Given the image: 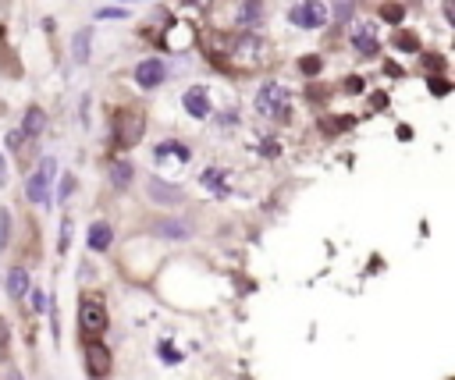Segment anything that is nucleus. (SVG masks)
Listing matches in <instances>:
<instances>
[{"label":"nucleus","mask_w":455,"mask_h":380,"mask_svg":"<svg viewBox=\"0 0 455 380\" xmlns=\"http://www.w3.org/2000/svg\"><path fill=\"white\" fill-rule=\"evenodd\" d=\"M257 111L271 118H288V89L281 82H264L257 93Z\"/></svg>","instance_id":"nucleus-1"},{"label":"nucleus","mask_w":455,"mask_h":380,"mask_svg":"<svg viewBox=\"0 0 455 380\" xmlns=\"http://www.w3.org/2000/svg\"><path fill=\"white\" fill-rule=\"evenodd\" d=\"M79 330L82 337H100L107 330V309L100 298H82L79 302Z\"/></svg>","instance_id":"nucleus-2"},{"label":"nucleus","mask_w":455,"mask_h":380,"mask_svg":"<svg viewBox=\"0 0 455 380\" xmlns=\"http://www.w3.org/2000/svg\"><path fill=\"white\" fill-rule=\"evenodd\" d=\"M54 171H57V164H54L50 157H43V160H40V171H36V174L29 178V185H26L29 203L43 206V203L50 199V181H54Z\"/></svg>","instance_id":"nucleus-3"},{"label":"nucleus","mask_w":455,"mask_h":380,"mask_svg":"<svg viewBox=\"0 0 455 380\" xmlns=\"http://www.w3.org/2000/svg\"><path fill=\"white\" fill-rule=\"evenodd\" d=\"M288 22L299 26V29H320L327 22V8L320 4V0H303V4H296L288 11Z\"/></svg>","instance_id":"nucleus-4"},{"label":"nucleus","mask_w":455,"mask_h":380,"mask_svg":"<svg viewBox=\"0 0 455 380\" xmlns=\"http://www.w3.org/2000/svg\"><path fill=\"white\" fill-rule=\"evenodd\" d=\"M142 132H146L142 118H135V114H128V111L114 118V146H121V150H132V146L142 139Z\"/></svg>","instance_id":"nucleus-5"},{"label":"nucleus","mask_w":455,"mask_h":380,"mask_svg":"<svg viewBox=\"0 0 455 380\" xmlns=\"http://www.w3.org/2000/svg\"><path fill=\"white\" fill-rule=\"evenodd\" d=\"M86 366H89V376L103 380V376L111 373V366H114L111 348H107L103 341H89V345H86Z\"/></svg>","instance_id":"nucleus-6"},{"label":"nucleus","mask_w":455,"mask_h":380,"mask_svg":"<svg viewBox=\"0 0 455 380\" xmlns=\"http://www.w3.org/2000/svg\"><path fill=\"white\" fill-rule=\"evenodd\" d=\"M164 79H167V68H164L160 61H153V57H150V61H142V65L135 68V82H139L142 89H157Z\"/></svg>","instance_id":"nucleus-7"},{"label":"nucleus","mask_w":455,"mask_h":380,"mask_svg":"<svg viewBox=\"0 0 455 380\" xmlns=\"http://www.w3.org/2000/svg\"><path fill=\"white\" fill-rule=\"evenodd\" d=\"M181 104H185V111H189V118H196V121H203V118L210 114V93H206L203 86H196V89H189V93L181 96Z\"/></svg>","instance_id":"nucleus-8"},{"label":"nucleus","mask_w":455,"mask_h":380,"mask_svg":"<svg viewBox=\"0 0 455 380\" xmlns=\"http://www.w3.org/2000/svg\"><path fill=\"white\" fill-rule=\"evenodd\" d=\"M153 231H157L160 238H174V242H185V238L192 235V224H189V220H157V224H153Z\"/></svg>","instance_id":"nucleus-9"},{"label":"nucleus","mask_w":455,"mask_h":380,"mask_svg":"<svg viewBox=\"0 0 455 380\" xmlns=\"http://www.w3.org/2000/svg\"><path fill=\"white\" fill-rule=\"evenodd\" d=\"M89 50H93V33L89 29H79L75 40H72V61L75 65H86L89 61Z\"/></svg>","instance_id":"nucleus-10"},{"label":"nucleus","mask_w":455,"mask_h":380,"mask_svg":"<svg viewBox=\"0 0 455 380\" xmlns=\"http://www.w3.org/2000/svg\"><path fill=\"white\" fill-rule=\"evenodd\" d=\"M43 128H47V114H43V107H29V111H26V121H22V132H26L29 139H36Z\"/></svg>","instance_id":"nucleus-11"},{"label":"nucleus","mask_w":455,"mask_h":380,"mask_svg":"<svg viewBox=\"0 0 455 380\" xmlns=\"http://www.w3.org/2000/svg\"><path fill=\"white\" fill-rule=\"evenodd\" d=\"M8 291H11L15 298H22V295L29 291V270H26V267H11V270H8Z\"/></svg>","instance_id":"nucleus-12"},{"label":"nucleus","mask_w":455,"mask_h":380,"mask_svg":"<svg viewBox=\"0 0 455 380\" xmlns=\"http://www.w3.org/2000/svg\"><path fill=\"white\" fill-rule=\"evenodd\" d=\"M89 245H93L96 252H103V249H111V224H103V220H96V224L89 228Z\"/></svg>","instance_id":"nucleus-13"},{"label":"nucleus","mask_w":455,"mask_h":380,"mask_svg":"<svg viewBox=\"0 0 455 380\" xmlns=\"http://www.w3.org/2000/svg\"><path fill=\"white\" fill-rule=\"evenodd\" d=\"M150 196L160 199V203H178V199H181V192L171 189V185H164L160 178H150Z\"/></svg>","instance_id":"nucleus-14"},{"label":"nucleus","mask_w":455,"mask_h":380,"mask_svg":"<svg viewBox=\"0 0 455 380\" xmlns=\"http://www.w3.org/2000/svg\"><path fill=\"white\" fill-rule=\"evenodd\" d=\"M352 47H356L359 54H373V50H377V40H373L370 29H356V33H352Z\"/></svg>","instance_id":"nucleus-15"},{"label":"nucleus","mask_w":455,"mask_h":380,"mask_svg":"<svg viewBox=\"0 0 455 380\" xmlns=\"http://www.w3.org/2000/svg\"><path fill=\"white\" fill-rule=\"evenodd\" d=\"M167 157H178V160L185 164V160H189L192 153H189V150H185L181 142H160V146H157V160H167Z\"/></svg>","instance_id":"nucleus-16"},{"label":"nucleus","mask_w":455,"mask_h":380,"mask_svg":"<svg viewBox=\"0 0 455 380\" xmlns=\"http://www.w3.org/2000/svg\"><path fill=\"white\" fill-rule=\"evenodd\" d=\"M111 181H114L118 189H125V185L132 181V164H128V160H114V164H111Z\"/></svg>","instance_id":"nucleus-17"},{"label":"nucleus","mask_w":455,"mask_h":380,"mask_svg":"<svg viewBox=\"0 0 455 380\" xmlns=\"http://www.w3.org/2000/svg\"><path fill=\"white\" fill-rule=\"evenodd\" d=\"M391 47L402 50V54H416V50H420V40H416L412 33H395V36H391Z\"/></svg>","instance_id":"nucleus-18"},{"label":"nucleus","mask_w":455,"mask_h":380,"mask_svg":"<svg viewBox=\"0 0 455 380\" xmlns=\"http://www.w3.org/2000/svg\"><path fill=\"white\" fill-rule=\"evenodd\" d=\"M381 18L391 22V26H398V22L405 18V8H402V4H384V8H381Z\"/></svg>","instance_id":"nucleus-19"},{"label":"nucleus","mask_w":455,"mask_h":380,"mask_svg":"<svg viewBox=\"0 0 455 380\" xmlns=\"http://www.w3.org/2000/svg\"><path fill=\"white\" fill-rule=\"evenodd\" d=\"M320 68H324V61H320L317 54H306V57L299 61V72H303V75H320Z\"/></svg>","instance_id":"nucleus-20"},{"label":"nucleus","mask_w":455,"mask_h":380,"mask_svg":"<svg viewBox=\"0 0 455 380\" xmlns=\"http://www.w3.org/2000/svg\"><path fill=\"white\" fill-rule=\"evenodd\" d=\"M220 178H224V174L210 167V171L203 174V185H206V189H213V192H224V181H220Z\"/></svg>","instance_id":"nucleus-21"},{"label":"nucleus","mask_w":455,"mask_h":380,"mask_svg":"<svg viewBox=\"0 0 455 380\" xmlns=\"http://www.w3.org/2000/svg\"><path fill=\"white\" fill-rule=\"evenodd\" d=\"M257 18H260V8H257L253 0H249V4L239 11V22H242V26H249V22H257Z\"/></svg>","instance_id":"nucleus-22"},{"label":"nucleus","mask_w":455,"mask_h":380,"mask_svg":"<svg viewBox=\"0 0 455 380\" xmlns=\"http://www.w3.org/2000/svg\"><path fill=\"white\" fill-rule=\"evenodd\" d=\"M8 238H11V217H8L4 210H0V249L8 245Z\"/></svg>","instance_id":"nucleus-23"},{"label":"nucleus","mask_w":455,"mask_h":380,"mask_svg":"<svg viewBox=\"0 0 455 380\" xmlns=\"http://www.w3.org/2000/svg\"><path fill=\"white\" fill-rule=\"evenodd\" d=\"M430 89H434V96H448L451 82H448V79H430Z\"/></svg>","instance_id":"nucleus-24"},{"label":"nucleus","mask_w":455,"mask_h":380,"mask_svg":"<svg viewBox=\"0 0 455 380\" xmlns=\"http://www.w3.org/2000/svg\"><path fill=\"white\" fill-rule=\"evenodd\" d=\"M68 245H72V220L64 217V224H61V252H68Z\"/></svg>","instance_id":"nucleus-25"},{"label":"nucleus","mask_w":455,"mask_h":380,"mask_svg":"<svg viewBox=\"0 0 455 380\" xmlns=\"http://www.w3.org/2000/svg\"><path fill=\"white\" fill-rule=\"evenodd\" d=\"M349 15H352V0H338V8H335V18H338V22H345Z\"/></svg>","instance_id":"nucleus-26"},{"label":"nucleus","mask_w":455,"mask_h":380,"mask_svg":"<svg viewBox=\"0 0 455 380\" xmlns=\"http://www.w3.org/2000/svg\"><path fill=\"white\" fill-rule=\"evenodd\" d=\"M125 15H128L125 8H100L96 11V18H125Z\"/></svg>","instance_id":"nucleus-27"},{"label":"nucleus","mask_w":455,"mask_h":380,"mask_svg":"<svg viewBox=\"0 0 455 380\" xmlns=\"http://www.w3.org/2000/svg\"><path fill=\"white\" fill-rule=\"evenodd\" d=\"M8 341H11V330H8V323H4V320H0V352L8 348Z\"/></svg>","instance_id":"nucleus-28"},{"label":"nucleus","mask_w":455,"mask_h":380,"mask_svg":"<svg viewBox=\"0 0 455 380\" xmlns=\"http://www.w3.org/2000/svg\"><path fill=\"white\" fill-rule=\"evenodd\" d=\"M160 359L164 362H178V352H171V345H160Z\"/></svg>","instance_id":"nucleus-29"},{"label":"nucleus","mask_w":455,"mask_h":380,"mask_svg":"<svg viewBox=\"0 0 455 380\" xmlns=\"http://www.w3.org/2000/svg\"><path fill=\"white\" fill-rule=\"evenodd\" d=\"M8 146L18 150V146H22V132H11V135H8Z\"/></svg>","instance_id":"nucleus-30"},{"label":"nucleus","mask_w":455,"mask_h":380,"mask_svg":"<svg viewBox=\"0 0 455 380\" xmlns=\"http://www.w3.org/2000/svg\"><path fill=\"white\" fill-rule=\"evenodd\" d=\"M33 306L43 313V306H47V298H43V291H33Z\"/></svg>","instance_id":"nucleus-31"},{"label":"nucleus","mask_w":455,"mask_h":380,"mask_svg":"<svg viewBox=\"0 0 455 380\" xmlns=\"http://www.w3.org/2000/svg\"><path fill=\"white\" fill-rule=\"evenodd\" d=\"M444 18H448V22L455 18V0H444Z\"/></svg>","instance_id":"nucleus-32"},{"label":"nucleus","mask_w":455,"mask_h":380,"mask_svg":"<svg viewBox=\"0 0 455 380\" xmlns=\"http://www.w3.org/2000/svg\"><path fill=\"white\" fill-rule=\"evenodd\" d=\"M196 4L199 8H210V0H181V8H196Z\"/></svg>","instance_id":"nucleus-33"},{"label":"nucleus","mask_w":455,"mask_h":380,"mask_svg":"<svg viewBox=\"0 0 455 380\" xmlns=\"http://www.w3.org/2000/svg\"><path fill=\"white\" fill-rule=\"evenodd\" d=\"M274 153H278V142L267 139V142H264V157H274Z\"/></svg>","instance_id":"nucleus-34"},{"label":"nucleus","mask_w":455,"mask_h":380,"mask_svg":"<svg viewBox=\"0 0 455 380\" xmlns=\"http://www.w3.org/2000/svg\"><path fill=\"white\" fill-rule=\"evenodd\" d=\"M239 118H235V111H228V114H220V125H235Z\"/></svg>","instance_id":"nucleus-35"},{"label":"nucleus","mask_w":455,"mask_h":380,"mask_svg":"<svg viewBox=\"0 0 455 380\" xmlns=\"http://www.w3.org/2000/svg\"><path fill=\"white\" fill-rule=\"evenodd\" d=\"M345 86H349V89H352V93H359V89H363V79H349V82H345Z\"/></svg>","instance_id":"nucleus-36"},{"label":"nucleus","mask_w":455,"mask_h":380,"mask_svg":"<svg viewBox=\"0 0 455 380\" xmlns=\"http://www.w3.org/2000/svg\"><path fill=\"white\" fill-rule=\"evenodd\" d=\"M72 189H75V181H72V178H64V185H61V199H64V196H68Z\"/></svg>","instance_id":"nucleus-37"},{"label":"nucleus","mask_w":455,"mask_h":380,"mask_svg":"<svg viewBox=\"0 0 455 380\" xmlns=\"http://www.w3.org/2000/svg\"><path fill=\"white\" fill-rule=\"evenodd\" d=\"M8 181V164H4V157H0V185Z\"/></svg>","instance_id":"nucleus-38"},{"label":"nucleus","mask_w":455,"mask_h":380,"mask_svg":"<svg viewBox=\"0 0 455 380\" xmlns=\"http://www.w3.org/2000/svg\"><path fill=\"white\" fill-rule=\"evenodd\" d=\"M8 380H22V376H18V373H11V376H8Z\"/></svg>","instance_id":"nucleus-39"}]
</instances>
